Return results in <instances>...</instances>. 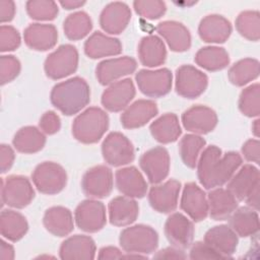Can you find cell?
I'll return each mask as SVG.
<instances>
[{"mask_svg": "<svg viewBox=\"0 0 260 260\" xmlns=\"http://www.w3.org/2000/svg\"><path fill=\"white\" fill-rule=\"evenodd\" d=\"M31 180L39 192L46 195H55L65 188L67 173L57 162L43 161L35 168Z\"/></svg>", "mask_w": 260, "mask_h": 260, "instance_id": "cell-5", "label": "cell"}, {"mask_svg": "<svg viewBox=\"0 0 260 260\" xmlns=\"http://www.w3.org/2000/svg\"><path fill=\"white\" fill-rule=\"evenodd\" d=\"M40 129L45 134H55L57 133L61 128V120L60 117L53 111H48L40 119L39 122Z\"/></svg>", "mask_w": 260, "mask_h": 260, "instance_id": "cell-49", "label": "cell"}, {"mask_svg": "<svg viewBox=\"0 0 260 260\" xmlns=\"http://www.w3.org/2000/svg\"><path fill=\"white\" fill-rule=\"evenodd\" d=\"M243 162L240 153L229 151L224 154L215 145L207 146L197 161V177L207 190L221 187L234 176Z\"/></svg>", "mask_w": 260, "mask_h": 260, "instance_id": "cell-1", "label": "cell"}, {"mask_svg": "<svg viewBox=\"0 0 260 260\" xmlns=\"http://www.w3.org/2000/svg\"><path fill=\"white\" fill-rule=\"evenodd\" d=\"M138 57L141 64L146 67L162 65L167 58V50L161 39L154 35L143 37L138 45Z\"/></svg>", "mask_w": 260, "mask_h": 260, "instance_id": "cell-33", "label": "cell"}, {"mask_svg": "<svg viewBox=\"0 0 260 260\" xmlns=\"http://www.w3.org/2000/svg\"><path fill=\"white\" fill-rule=\"evenodd\" d=\"M60 5L66 9V10H71L75 8H79L82 5L85 4V1H72V0H65V1H60Z\"/></svg>", "mask_w": 260, "mask_h": 260, "instance_id": "cell-57", "label": "cell"}, {"mask_svg": "<svg viewBox=\"0 0 260 260\" xmlns=\"http://www.w3.org/2000/svg\"><path fill=\"white\" fill-rule=\"evenodd\" d=\"M15 257L14 248L9 243L1 240L0 242V258L4 260H12Z\"/></svg>", "mask_w": 260, "mask_h": 260, "instance_id": "cell-55", "label": "cell"}, {"mask_svg": "<svg viewBox=\"0 0 260 260\" xmlns=\"http://www.w3.org/2000/svg\"><path fill=\"white\" fill-rule=\"evenodd\" d=\"M91 28V19L84 11H76L69 14L63 22L64 34L71 41L83 39L89 34Z\"/></svg>", "mask_w": 260, "mask_h": 260, "instance_id": "cell-40", "label": "cell"}, {"mask_svg": "<svg viewBox=\"0 0 260 260\" xmlns=\"http://www.w3.org/2000/svg\"><path fill=\"white\" fill-rule=\"evenodd\" d=\"M208 77L192 65H182L176 70V91L185 99L200 96L206 89Z\"/></svg>", "mask_w": 260, "mask_h": 260, "instance_id": "cell-10", "label": "cell"}, {"mask_svg": "<svg viewBox=\"0 0 260 260\" xmlns=\"http://www.w3.org/2000/svg\"><path fill=\"white\" fill-rule=\"evenodd\" d=\"M131 19V10L124 2H111L101 12L100 25L110 35L121 34Z\"/></svg>", "mask_w": 260, "mask_h": 260, "instance_id": "cell-21", "label": "cell"}, {"mask_svg": "<svg viewBox=\"0 0 260 260\" xmlns=\"http://www.w3.org/2000/svg\"><path fill=\"white\" fill-rule=\"evenodd\" d=\"M52 105L66 116L80 112L90 102V88L86 80L75 76L57 83L51 90Z\"/></svg>", "mask_w": 260, "mask_h": 260, "instance_id": "cell-2", "label": "cell"}, {"mask_svg": "<svg viewBox=\"0 0 260 260\" xmlns=\"http://www.w3.org/2000/svg\"><path fill=\"white\" fill-rule=\"evenodd\" d=\"M180 207L193 221L204 220L208 215L207 196L197 184L186 183L183 188Z\"/></svg>", "mask_w": 260, "mask_h": 260, "instance_id": "cell-17", "label": "cell"}, {"mask_svg": "<svg viewBox=\"0 0 260 260\" xmlns=\"http://www.w3.org/2000/svg\"><path fill=\"white\" fill-rule=\"evenodd\" d=\"M152 137L164 144L178 140L182 134L179 119L174 113H167L154 120L149 126Z\"/></svg>", "mask_w": 260, "mask_h": 260, "instance_id": "cell-35", "label": "cell"}, {"mask_svg": "<svg viewBox=\"0 0 260 260\" xmlns=\"http://www.w3.org/2000/svg\"><path fill=\"white\" fill-rule=\"evenodd\" d=\"M232 34L231 22L219 14H209L203 17L198 26V35L205 43H224Z\"/></svg>", "mask_w": 260, "mask_h": 260, "instance_id": "cell-27", "label": "cell"}, {"mask_svg": "<svg viewBox=\"0 0 260 260\" xmlns=\"http://www.w3.org/2000/svg\"><path fill=\"white\" fill-rule=\"evenodd\" d=\"M232 230L242 238L256 236L259 231L258 212L249 206H242L236 210L228 218Z\"/></svg>", "mask_w": 260, "mask_h": 260, "instance_id": "cell-34", "label": "cell"}, {"mask_svg": "<svg viewBox=\"0 0 260 260\" xmlns=\"http://www.w3.org/2000/svg\"><path fill=\"white\" fill-rule=\"evenodd\" d=\"M181 183L170 179L162 184L153 185L148 192V202L157 212L171 213L178 206Z\"/></svg>", "mask_w": 260, "mask_h": 260, "instance_id": "cell-15", "label": "cell"}, {"mask_svg": "<svg viewBox=\"0 0 260 260\" xmlns=\"http://www.w3.org/2000/svg\"><path fill=\"white\" fill-rule=\"evenodd\" d=\"M158 113L156 104L151 100H138L128 106L122 113L121 124L126 129L144 126Z\"/></svg>", "mask_w": 260, "mask_h": 260, "instance_id": "cell-24", "label": "cell"}, {"mask_svg": "<svg viewBox=\"0 0 260 260\" xmlns=\"http://www.w3.org/2000/svg\"><path fill=\"white\" fill-rule=\"evenodd\" d=\"M170 154L162 146H155L145 151L139 158V166L149 183H161L170 172Z\"/></svg>", "mask_w": 260, "mask_h": 260, "instance_id": "cell-13", "label": "cell"}, {"mask_svg": "<svg viewBox=\"0 0 260 260\" xmlns=\"http://www.w3.org/2000/svg\"><path fill=\"white\" fill-rule=\"evenodd\" d=\"M236 28L245 39L257 42L260 39V14L257 10L242 11L236 19Z\"/></svg>", "mask_w": 260, "mask_h": 260, "instance_id": "cell-42", "label": "cell"}, {"mask_svg": "<svg viewBox=\"0 0 260 260\" xmlns=\"http://www.w3.org/2000/svg\"><path fill=\"white\" fill-rule=\"evenodd\" d=\"M25 45L35 51H48L55 47L58 41V31L53 24L31 23L23 32Z\"/></svg>", "mask_w": 260, "mask_h": 260, "instance_id": "cell-26", "label": "cell"}, {"mask_svg": "<svg viewBox=\"0 0 260 260\" xmlns=\"http://www.w3.org/2000/svg\"><path fill=\"white\" fill-rule=\"evenodd\" d=\"M196 64L208 71L224 69L230 64V56L224 48L207 46L199 49L194 58Z\"/></svg>", "mask_w": 260, "mask_h": 260, "instance_id": "cell-38", "label": "cell"}, {"mask_svg": "<svg viewBox=\"0 0 260 260\" xmlns=\"http://www.w3.org/2000/svg\"><path fill=\"white\" fill-rule=\"evenodd\" d=\"M259 61L254 58H244L230 68L228 76L236 86H244L259 76Z\"/></svg>", "mask_w": 260, "mask_h": 260, "instance_id": "cell-39", "label": "cell"}, {"mask_svg": "<svg viewBox=\"0 0 260 260\" xmlns=\"http://www.w3.org/2000/svg\"><path fill=\"white\" fill-rule=\"evenodd\" d=\"M208 213L214 220H225L238 207V200L228 190L214 188L207 195Z\"/></svg>", "mask_w": 260, "mask_h": 260, "instance_id": "cell-30", "label": "cell"}, {"mask_svg": "<svg viewBox=\"0 0 260 260\" xmlns=\"http://www.w3.org/2000/svg\"><path fill=\"white\" fill-rule=\"evenodd\" d=\"M21 65L13 55H2L0 57V81L4 85L15 79L20 73Z\"/></svg>", "mask_w": 260, "mask_h": 260, "instance_id": "cell-46", "label": "cell"}, {"mask_svg": "<svg viewBox=\"0 0 260 260\" xmlns=\"http://www.w3.org/2000/svg\"><path fill=\"white\" fill-rule=\"evenodd\" d=\"M165 235L172 246L185 250L193 243V222L181 212H174L165 222Z\"/></svg>", "mask_w": 260, "mask_h": 260, "instance_id": "cell-14", "label": "cell"}, {"mask_svg": "<svg viewBox=\"0 0 260 260\" xmlns=\"http://www.w3.org/2000/svg\"><path fill=\"white\" fill-rule=\"evenodd\" d=\"M259 122H260V120H259V119H256V120H254V122L252 123V132H253V134L255 135L256 138L259 137V131H260Z\"/></svg>", "mask_w": 260, "mask_h": 260, "instance_id": "cell-58", "label": "cell"}, {"mask_svg": "<svg viewBox=\"0 0 260 260\" xmlns=\"http://www.w3.org/2000/svg\"><path fill=\"white\" fill-rule=\"evenodd\" d=\"M112 170L104 165L88 169L81 179V189L89 198L102 199L108 197L113 190Z\"/></svg>", "mask_w": 260, "mask_h": 260, "instance_id": "cell-11", "label": "cell"}, {"mask_svg": "<svg viewBox=\"0 0 260 260\" xmlns=\"http://www.w3.org/2000/svg\"><path fill=\"white\" fill-rule=\"evenodd\" d=\"M239 110L247 117L254 118L260 114V85L258 82L244 88L239 98Z\"/></svg>", "mask_w": 260, "mask_h": 260, "instance_id": "cell-43", "label": "cell"}, {"mask_svg": "<svg viewBox=\"0 0 260 260\" xmlns=\"http://www.w3.org/2000/svg\"><path fill=\"white\" fill-rule=\"evenodd\" d=\"M109 127L108 114L99 107H90L81 112L72 123V135L81 143H96Z\"/></svg>", "mask_w": 260, "mask_h": 260, "instance_id": "cell-3", "label": "cell"}, {"mask_svg": "<svg viewBox=\"0 0 260 260\" xmlns=\"http://www.w3.org/2000/svg\"><path fill=\"white\" fill-rule=\"evenodd\" d=\"M204 243L217 252L222 259L232 258L238 247V235L230 225L219 224L209 229L204 235Z\"/></svg>", "mask_w": 260, "mask_h": 260, "instance_id": "cell-20", "label": "cell"}, {"mask_svg": "<svg viewBox=\"0 0 260 260\" xmlns=\"http://www.w3.org/2000/svg\"><path fill=\"white\" fill-rule=\"evenodd\" d=\"M46 230L56 237L68 236L74 229L71 211L64 206H52L48 208L43 217Z\"/></svg>", "mask_w": 260, "mask_h": 260, "instance_id": "cell-32", "label": "cell"}, {"mask_svg": "<svg viewBox=\"0 0 260 260\" xmlns=\"http://www.w3.org/2000/svg\"><path fill=\"white\" fill-rule=\"evenodd\" d=\"M74 220L79 230L96 233L106 225V207L103 202L95 199L83 200L75 208Z\"/></svg>", "mask_w": 260, "mask_h": 260, "instance_id": "cell-12", "label": "cell"}, {"mask_svg": "<svg viewBox=\"0 0 260 260\" xmlns=\"http://www.w3.org/2000/svg\"><path fill=\"white\" fill-rule=\"evenodd\" d=\"M259 187V170L250 164L244 165L230 179L226 189L238 201L245 200L256 188Z\"/></svg>", "mask_w": 260, "mask_h": 260, "instance_id": "cell-22", "label": "cell"}, {"mask_svg": "<svg viewBox=\"0 0 260 260\" xmlns=\"http://www.w3.org/2000/svg\"><path fill=\"white\" fill-rule=\"evenodd\" d=\"M14 148L22 153H36L46 144V136L42 130L35 126L20 128L12 139Z\"/></svg>", "mask_w": 260, "mask_h": 260, "instance_id": "cell-37", "label": "cell"}, {"mask_svg": "<svg viewBox=\"0 0 260 260\" xmlns=\"http://www.w3.org/2000/svg\"><path fill=\"white\" fill-rule=\"evenodd\" d=\"M109 220L113 225L126 226L133 223L139 214L138 203L131 197L118 196L108 206Z\"/></svg>", "mask_w": 260, "mask_h": 260, "instance_id": "cell-29", "label": "cell"}, {"mask_svg": "<svg viewBox=\"0 0 260 260\" xmlns=\"http://www.w3.org/2000/svg\"><path fill=\"white\" fill-rule=\"evenodd\" d=\"M242 153L248 161L259 164L260 142L258 139H249L242 146Z\"/></svg>", "mask_w": 260, "mask_h": 260, "instance_id": "cell-50", "label": "cell"}, {"mask_svg": "<svg viewBox=\"0 0 260 260\" xmlns=\"http://www.w3.org/2000/svg\"><path fill=\"white\" fill-rule=\"evenodd\" d=\"M155 259H186L187 255L184 253L182 249L176 247H168L161 249L153 255Z\"/></svg>", "mask_w": 260, "mask_h": 260, "instance_id": "cell-52", "label": "cell"}, {"mask_svg": "<svg viewBox=\"0 0 260 260\" xmlns=\"http://www.w3.org/2000/svg\"><path fill=\"white\" fill-rule=\"evenodd\" d=\"M25 7L28 16L35 20H53L59 12L57 3L49 0H29Z\"/></svg>", "mask_w": 260, "mask_h": 260, "instance_id": "cell-44", "label": "cell"}, {"mask_svg": "<svg viewBox=\"0 0 260 260\" xmlns=\"http://www.w3.org/2000/svg\"><path fill=\"white\" fill-rule=\"evenodd\" d=\"M206 141L198 134H186L179 142L180 156L190 169H194L197 165L200 152L204 148Z\"/></svg>", "mask_w": 260, "mask_h": 260, "instance_id": "cell-41", "label": "cell"}, {"mask_svg": "<svg viewBox=\"0 0 260 260\" xmlns=\"http://www.w3.org/2000/svg\"><path fill=\"white\" fill-rule=\"evenodd\" d=\"M116 187L124 196L142 198L147 192V183L137 168L130 166L119 169L115 174Z\"/></svg>", "mask_w": 260, "mask_h": 260, "instance_id": "cell-23", "label": "cell"}, {"mask_svg": "<svg viewBox=\"0 0 260 260\" xmlns=\"http://www.w3.org/2000/svg\"><path fill=\"white\" fill-rule=\"evenodd\" d=\"M35 198V190L30 181L20 175H11L1 180L2 205L13 208H24Z\"/></svg>", "mask_w": 260, "mask_h": 260, "instance_id": "cell-6", "label": "cell"}, {"mask_svg": "<svg viewBox=\"0 0 260 260\" xmlns=\"http://www.w3.org/2000/svg\"><path fill=\"white\" fill-rule=\"evenodd\" d=\"M119 243L126 253L147 255L155 252L157 249L158 235L149 225L135 224L121 232Z\"/></svg>", "mask_w": 260, "mask_h": 260, "instance_id": "cell-4", "label": "cell"}, {"mask_svg": "<svg viewBox=\"0 0 260 260\" xmlns=\"http://www.w3.org/2000/svg\"><path fill=\"white\" fill-rule=\"evenodd\" d=\"M78 66V52L73 45L65 44L49 54L44 63L46 75L54 80L74 73Z\"/></svg>", "mask_w": 260, "mask_h": 260, "instance_id": "cell-7", "label": "cell"}, {"mask_svg": "<svg viewBox=\"0 0 260 260\" xmlns=\"http://www.w3.org/2000/svg\"><path fill=\"white\" fill-rule=\"evenodd\" d=\"M0 231L3 238L11 242H17L28 231L26 218L12 209H3L0 215Z\"/></svg>", "mask_w": 260, "mask_h": 260, "instance_id": "cell-36", "label": "cell"}, {"mask_svg": "<svg viewBox=\"0 0 260 260\" xmlns=\"http://www.w3.org/2000/svg\"><path fill=\"white\" fill-rule=\"evenodd\" d=\"M189 258L192 260L195 259H222V257L215 252L211 247H209L206 243L197 241L192 243L190 246Z\"/></svg>", "mask_w": 260, "mask_h": 260, "instance_id": "cell-48", "label": "cell"}, {"mask_svg": "<svg viewBox=\"0 0 260 260\" xmlns=\"http://www.w3.org/2000/svg\"><path fill=\"white\" fill-rule=\"evenodd\" d=\"M135 86L130 78L118 80L107 87L102 94V105L110 112L125 110L135 96Z\"/></svg>", "mask_w": 260, "mask_h": 260, "instance_id": "cell-18", "label": "cell"}, {"mask_svg": "<svg viewBox=\"0 0 260 260\" xmlns=\"http://www.w3.org/2000/svg\"><path fill=\"white\" fill-rule=\"evenodd\" d=\"M15 4L10 0L0 1V21L1 23L11 21L15 15Z\"/></svg>", "mask_w": 260, "mask_h": 260, "instance_id": "cell-53", "label": "cell"}, {"mask_svg": "<svg viewBox=\"0 0 260 260\" xmlns=\"http://www.w3.org/2000/svg\"><path fill=\"white\" fill-rule=\"evenodd\" d=\"M139 90L149 98H160L168 94L172 89L173 75L170 69L156 70L141 69L135 75Z\"/></svg>", "mask_w": 260, "mask_h": 260, "instance_id": "cell-9", "label": "cell"}, {"mask_svg": "<svg viewBox=\"0 0 260 260\" xmlns=\"http://www.w3.org/2000/svg\"><path fill=\"white\" fill-rule=\"evenodd\" d=\"M122 257H123V253L117 247H113V246L103 247L99 251V255H98L99 259H118Z\"/></svg>", "mask_w": 260, "mask_h": 260, "instance_id": "cell-54", "label": "cell"}, {"mask_svg": "<svg viewBox=\"0 0 260 260\" xmlns=\"http://www.w3.org/2000/svg\"><path fill=\"white\" fill-rule=\"evenodd\" d=\"M182 123L186 130L194 134H207L217 125V115L209 107L196 105L182 114Z\"/></svg>", "mask_w": 260, "mask_h": 260, "instance_id": "cell-19", "label": "cell"}, {"mask_svg": "<svg viewBox=\"0 0 260 260\" xmlns=\"http://www.w3.org/2000/svg\"><path fill=\"white\" fill-rule=\"evenodd\" d=\"M135 12L146 19H158L167 10V5L159 0H136L133 2Z\"/></svg>", "mask_w": 260, "mask_h": 260, "instance_id": "cell-45", "label": "cell"}, {"mask_svg": "<svg viewBox=\"0 0 260 260\" xmlns=\"http://www.w3.org/2000/svg\"><path fill=\"white\" fill-rule=\"evenodd\" d=\"M15 158L14 150L7 144L0 145V169L1 174H5L12 167Z\"/></svg>", "mask_w": 260, "mask_h": 260, "instance_id": "cell-51", "label": "cell"}, {"mask_svg": "<svg viewBox=\"0 0 260 260\" xmlns=\"http://www.w3.org/2000/svg\"><path fill=\"white\" fill-rule=\"evenodd\" d=\"M20 35L12 25L2 24L0 27V51H14L20 46Z\"/></svg>", "mask_w": 260, "mask_h": 260, "instance_id": "cell-47", "label": "cell"}, {"mask_svg": "<svg viewBox=\"0 0 260 260\" xmlns=\"http://www.w3.org/2000/svg\"><path fill=\"white\" fill-rule=\"evenodd\" d=\"M247 206L250 208L258 211L259 210V187L256 188L246 199H245Z\"/></svg>", "mask_w": 260, "mask_h": 260, "instance_id": "cell-56", "label": "cell"}, {"mask_svg": "<svg viewBox=\"0 0 260 260\" xmlns=\"http://www.w3.org/2000/svg\"><path fill=\"white\" fill-rule=\"evenodd\" d=\"M95 243L89 236L74 235L62 242L59 256L63 260H91L95 257Z\"/></svg>", "mask_w": 260, "mask_h": 260, "instance_id": "cell-25", "label": "cell"}, {"mask_svg": "<svg viewBox=\"0 0 260 260\" xmlns=\"http://www.w3.org/2000/svg\"><path fill=\"white\" fill-rule=\"evenodd\" d=\"M105 161L112 167H122L133 161L135 151L132 142L120 132L109 133L102 143Z\"/></svg>", "mask_w": 260, "mask_h": 260, "instance_id": "cell-8", "label": "cell"}, {"mask_svg": "<svg viewBox=\"0 0 260 260\" xmlns=\"http://www.w3.org/2000/svg\"><path fill=\"white\" fill-rule=\"evenodd\" d=\"M83 49L87 57L99 59L121 54L122 44L116 38L106 36L101 31H94L85 41Z\"/></svg>", "mask_w": 260, "mask_h": 260, "instance_id": "cell-31", "label": "cell"}, {"mask_svg": "<svg viewBox=\"0 0 260 260\" xmlns=\"http://www.w3.org/2000/svg\"><path fill=\"white\" fill-rule=\"evenodd\" d=\"M156 31L165 39L172 51L185 52L190 49L191 35L183 23L175 20H165L156 25Z\"/></svg>", "mask_w": 260, "mask_h": 260, "instance_id": "cell-28", "label": "cell"}, {"mask_svg": "<svg viewBox=\"0 0 260 260\" xmlns=\"http://www.w3.org/2000/svg\"><path fill=\"white\" fill-rule=\"evenodd\" d=\"M136 68V60L132 57L124 56L100 62L95 68V75L102 85H110L116 80L132 74Z\"/></svg>", "mask_w": 260, "mask_h": 260, "instance_id": "cell-16", "label": "cell"}]
</instances>
